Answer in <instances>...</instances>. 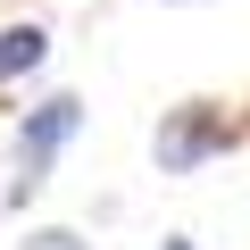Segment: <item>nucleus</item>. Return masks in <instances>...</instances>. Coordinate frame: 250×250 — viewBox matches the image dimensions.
Instances as JSON below:
<instances>
[{
    "mask_svg": "<svg viewBox=\"0 0 250 250\" xmlns=\"http://www.w3.org/2000/svg\"><path fill=\"white\" fill-rule=\"evenodd\" d=\"M75 125H83V100H42V108H25V134H17V184H9V200H25V192H42L50 184V159L75 142Z\"/></svg>",
    "mask_w": 250,
    "mask_h": 250,
    "instance_id": "1",
    "label": "nucleus"
},
{
    "mask_svg": "<svg viewBox=\"0 0 250 250\" xmlns=\"http://www.w3.org/2000/svg\"><path fill=\"white\" fill-rule=\"evenodd\" d=\"M233 142V125H225V108H208V100H192V108H175L167 125H159V167L167 175H184V167H200V159H217Z\"/></svg>",
    "mask_w": 250,
    "mask_h": 250,
    "instance_id": "2",
    "label": "nucleus"
},
{
    "mask_svg": "<svg viewBox=\"0 0 250 250\" xmlns=\"http://www.w3.org/2000/svg\"><path fill=\"white\" fill-rule=\"evenodd\" d=\"M42 50H50V34H42V25H9V34H0V83H9V75H34V67H42Z\"/></svg>",
    "mask_w": 250,
    "mask_h": 250,
    "instance_id": "3",
    "label": "nucleus"
},
{
    "mask_svg": "<svg viewBox=\"0 0 250 250\" xmlns=\"http://www.w3.org/2000/svg\"><path fill=\"white\" fill-rule=\"evenodd\" d=\"M17 250H83V233H67V225H42V233H25Z\"/></svg>",
    "mask_w": 250,
    "mask_h": 250,
    "instance_id": "4",
    "label": "nucleus"
},
{
    "mask_svg": "<svg viewBox=\"0 0 250 250\" xmlns=\"http://www.w3.org/2000/svg\"><path fill=\"white\" fill-rule=\"evenodd\" d=\"M167 250H192V242H167Z\"/></svg>",
    "mask_w": 250,
    "mask_h": 250,
    "instance_id": "5",
    "label": "nucleus"
}]
</instances>
